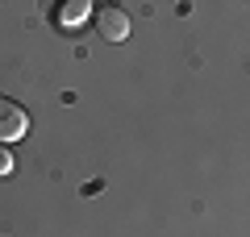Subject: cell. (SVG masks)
Listing matches in <instances>:
<instances>
[{
  "instance_id": "3",
  "label": "cell",
  "mask_w": 250,
  "mask_h": 237,
  "mask_svg": "<svg viewBox=\"0 0 250 237\" xmlns=\"http://www.w3.org/2000/svg\"><path fill=\"white\" fill-rule=\"evenodd\" d=\"M88 13H92L88 0H67V4H59V25L62 29H80L88 21Z\"/></svg>"
},
{
  "instance_id": "4",
  "label": "cell",
  "mask_w": 250,
  "mask_h": 237,
  "mask_svg": "<svg viewBox=\"0 0 250 237\" xmlns=\"http://www.w3.org/2000/svg\"><path fill=\"white\" fill-rule=\"evenodd\" d=\"M0 175H13V154L0 146Z\"/></svg>"
},
{
  "instance_id": "1",
  "label": "cell",
  "mask_w": 250,
  "mask_h": 237,
  "mask_svg": "<svg viewBox=\"0 0 250 237\" xmlns=\"http://www.w3.org/2000/svg\"><path fill=\"white\" fill-rule=\"evenodd\" d=\"M92 13H96L100 38H108V42H125V38H129V13H125V9H117V4H100V9H92Z\"/></svg>"
},
{
  "instance_id": "2",
  "label": "cell",
  "mask_w": 250,
  "mask_h": 237,
  "mask_svg": "<svg viewBox=\"0 0 250 237\" xmlns=\"http://www.w3.org/2000/svg\"><path fill=\"white\" fill-rule=\"evenodd\" d=\"M25 129H29L25 108L13 104L9 96H0V141H17V138H25Z\"/></svg>"
}]
</instances>
